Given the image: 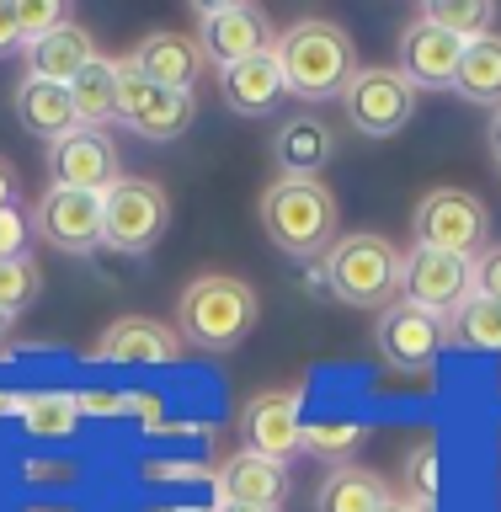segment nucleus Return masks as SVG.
I'll return each instance as SVG.
<instances>
[{"instance_id":"f8f14e48","label":"nucleus","mask_w":501,"mask_h":512,"mask_svg":"<svg viewBox=\"0 0 501 512\" xmlns=\"http://www.w3.org/2000/svg\"><path fill=\"white\" fill-rule=\"evenodd\" d=\"M395 54H400L395 70L406 75L416 91H422V86L427 91H454L459 64H464V43L454 38V32H443V27L422 22V16H411V22L400 27Z\"/></svg>"},{"instance_id":"b1692460","label":"nucleus","mask_w":501,"mask_h":512,"mask_svg":"<svg viewBox=\"0 0 501 512\" xmlns=\"http://www.w3.org/2000/svg\"><path fill=\"white\" fill-rule=\"evenodd\" d=\"M70 102H75V123L102 134V123L118 118V59L96 54L86 70L70 80Z\"/></svg>"},{"instance_id":"f3484780","label":"nucleus","mask_w":501,"mask_h":512,"mask_svg":"<svg viewBox=\"0 0 501 512\" xmlns=\"http://www.w3.org/2000/svg\"><path fill=\"white\" fill-rule=\"evenodd\" d=\"M86 358L91 363H176L182 358V336L150 315H123L96 336Z\"/></svg>"},{"instance_id":"9d476101","label":"nucleus","mask_w":501,"mask_h":512,"mask_svg":"<svg viewBox=\"0 0 501 512\" xmlns=\"http://www.w3.org/2000/svg\"><path fill=\"white\" fill-rule=\"evenodd\" d=\"M198 43L208 64H240V59H256L278 43L272 32V16L262 6H246V0H224V6H198Z\"/></svg>"},{"instance_id":"7c9ffc66","label":"nucleus","mask_w":501,"mask_h":512,"mask_svg":"<svg viewBox=\"0 0 501 512\" xmlns=\"http://www.w3.org/2000/svg\"><path fill=\"white\" fill-rule=\"evenodd\" d=\"M11 6H16V32H22V43H38L54 27L70 22V0H11Z\"/></svg>"},{"instance_id":"c85d7f7f","label":"nucleus","mask_w":501,"mask_h":512,"mask_svg":"<svg viewBox=\"0 0 501 512\" xmlns=\"http://www.w3.org/2000/svg\"><path fill=\"white\" fill-rule=\"evenodd\" d=\"M363 443V422L352 416H326V422H304V448L320 459H342Z\"/></svg>"},{"instance_id":"aec40b11","label":"nucleus","mask_w":501,"mask_h":512,"mask_svg":"<svg viewBox=\"0 0 501 512\" xmlns=\"http://www.w3.org/2000/svg\"><path fill=\"white\" fill-rule=\"evenodd\" d=\"M331 155H336V134L315 118V112H294V118H283L278 134H272V160H278V171L294 176V182H320V171L331 166Z\"/></svg>"},{"instance_id":"72a5a7b5","label":"nucleus","mask_w":501,"mask_h":512,"mask_svg":"<svg viewBox=\"0 0 501 512\" xmlns=\"http://www.w3.org/2000/svg\"><path fill=\"white\" fill-rule=\"evenodd\" d=\"M139 395H123V390H80L75 406L80 416H118V411H134Z\"/></svg>"},{"instance_id":"f257e3e1","label":"nucleus","mask_w":501,"mask_h":512,"mask_svg":"<svg viewBox=\"0 0 501 512\" xmlns=\"http://www.w3.org/2000/svg\"><path fill=\"white\" fill-rule=\"evenodd\" d=\"M272 59L283 70L288 96H299V102H331L358 75V48H352L347 27H336L331 16H299L294 27H283L272 43Z\"/></svg>"},{"instance_id":"423d86ee","label":"nucleus","mask_w":501,"mask_h":512,"mask_svg":"<svg viewBox=\"0 0 501 512\" xmlns=\"http://www.w3.org/2000/svg\"><path fill=\"white\" fill-rule=\"evenodd\" d=\"M342 112L347 123L368 139H390L411 123L416 112V86L395 64H358V75L342 86Z\"/></svg>"},{"instance_id":"4be33fe9","label":"nucleus","mask_w":501,"mask_h":512,"mask_svg":"<svg viewBox=\"0 0 501 512\" xmlns=\"http://www.w3.org/2000/svg\"><path fill=\"white\" fill-rule=\"evenodd\" d=\"M22 54H27V75L54 80V86H70V80L96 59V48H91V32L80 27V22H64V27L48 32V38L27 43Z\"/></svg>"},{"instance_id":"dca6fc26","label":"nucleus","mask_w":501,"mask_h":512,"mask_svg":"<svg viewBox=\"0 0 501 512\" xmlns=\"http://www.w3.org/2000/svg\"><path fill=\"white\" fill-rule=\"evenodd\" d=\"M443 336H448L443 320L427 315V310H416V304H406V299H395L390 310L379 315V352H384V363L406 368V374H416V368H427L432 358H438Z\"/></svg>"},{"instance_id":"0eeeda50","label":"nucleus","mask_w":501,"mask_h":512,"mask_svg":"<svg viewBox=\"0 0 501 512\" xmlns=\"http://www.w3.org/2000/svg\"><path fill=\"white\" fill-rule=\"evenodd\" d=\"M416 246H432V251H454V256H475L486 251L491 240V214L475 192L464 187H432L422 203H416Z\"/></svg>"},{"instance_id":"5701e85b","label":"nucleus","mask_w":501,"mask_h":512,"mask_svg":"<svg viewBox=\"0 0 501 512\" xmlns=\"http://www.w3.org/2000/svg\"><path fill=\"white\" fill-rule=\"evenodd\" d=\"M384 502H390L384 475L363 464H336L315 491V512H384Z\"/></svg>"},{"instance_id":"e433bc0d","label":"nucleus","mask_w":501,"mask_h":512,"mask_svg":"<svg viewBox=\"0 0 501 512\" xmlns=\"http://www.w3.org/2000/svg\"><path fill=\"white\" fill-rule=\"evenodd\" d=\"M384 512H432V502H427V496H411V491H406V496H395V491H390Z\"/></svg>"},{"instance_id":"58836bf2","label":"nucleus","mask_w":501,"mask_h":512,"mask_svg":"<svg viewBox=\"0 0 501 512\" xmlns=\"http://www.w3.org/2000/svg\"><path fill=\"white\" fill-rule=\"evenodd\" d=\"M6 203H16V176H11V166L0 160V208Z\"/></svg>"},{"instance_id":"c756f323","label":"nucleus","mask_w":501,"mask_h":512,"mask_svg":"<svg viewBox=\"0 0 501 512\" xmlns=\"http://www.w3.org/2000/svg\"><path fill=\"white\" fill-rule=\"evenodd\" d=\"M43 288V272L32 256H11V262H0V310L6 315H22L32 299H38Z\"/></svg>"},{"instance_id":"2eb2a0df","label":"nucleus","mask_w":501,"mask_h":512,"mask_svg":"<svg viewBox=\"0 0 501 512\" xmlns=\"http://www.w3.org/2000/svg\"><path fill=\"white\" fill-rule=\"evenodd\" d=\"M48 176H54L48 187H75V192H96L102 198L123 171H118V150H112L107 134L75 128V134L48 144Z\"/></svg>"},{"instance_id":"f03ea898","label":"nucleus","mask_w":501,"mask_h":512,"mask_svg":"<svg viewBox=\"0 0 501 512\" xmlns=\"http://www.w3.org/2000/svg\"><path fill=\"white\" fill-rule=\"evenodd\" d=\"M262 230L283 256L294 262H320L342 230V208H336V192L326 182H294V176H278L262 192Z\"/></svg>"},{"instance_id":"1a4fd4ad","label":"nucleus","mask_w":501,"mask_h":512,"mask_svg":"<svg viewBox=\"0 0 501 512\" xmlns=\"http://www.w3.org/2000/svg\"><path fill=\"white\" fill-rule=\"evenodd\" d=\"M32 235L64 256H91L102 246V198L75 187H48L32 203Z\"/></svg>"},{"instance_id":"2f4dec72","label":"nucleus","mask_w":501,"mask_h":512,"mask_svg":"<svg viewBox=\"0 0 501 512\" xmlns=\"http://www.w3.org/2000/svg\"><path fill=\"white\" fill-rule=\"evenodd\" d=\"M27 240H32V214H22L16 203H6L0 208V262L27 256Z\"/></svg>"},{"instance_id":"a19ab883","label":"nucleus","mask_w":501,"mask_h":512,"mask_svg":"<svg viewBox=\"0 0 501 512\" xmlns=\"http://www.w3.org/2000/svg\"><path fill=\"white\" fill-rule=\"evenodd\" d=\"M219 512H251V507H219Z\"/></svg>"},{"instance_id":"412c9836","label":"nucleus","mask_w":501,"mask_h":512,"mask_svg":"<svg viewBox=\"0 0 501 512\" xmlns=\"http://www.w3.org/2000/svg\"><path fill=\"white\" fill-rule=\"evenodd\" d=\"M11 107H16V123H22L27 134L48 139V144L80 128V123H75L70 86H54V80H38V75H22V86H16Z\"/></svg>"},{"instance_id":"ddd939ff","label":"nucleus","mask_w":501,"mask_h":512,"mask_svg":"<svg viewBox=\"0 0 501 512\" xmlns=\"http://www.w3.org/2000/svg\"><path fill=\"white\" fill-rule=\"evenodd\" d=\"M240 432H246V448L262 459L288 464L304 448V406L299 390H262L256 400H246L240 411Z\"/></svg>"},{"instance_id":"c9c22d12","label":"nucleus","mask_w":501,"mask_h":512,"mask_svg":"<svg viewBox=\"0 0 501 512\" xmlns=\"http://www.w3.org/2000/svg\"><path fill=\"white\" fill-rule=\"evenodd\" d=\"M22 48V32H16V6L11 0H0V59L16 54Z\"/></svg>"},{"instance_id":"4c0bfd02","label":"nucleus","mask_w":501,"mask_h":512,"mask_svg":"<svg viewBox=\"0 0 501 512\" xmlns=\"http://www.w3.org/2000/svg\"><path fill=\"white\" fill-rule=\"evenodd\" d=\"M486 150H491V160L501 166V107H491V123H486Z\"/></svg>"},{"instance_id":"9b49d317","label":"nucleus","mask_w":501,"mask_h":512,"mask_svg":"<svg viewBox=\"0 0 501 512\" xmlns=\"http://www.w3.org/2000/svg\"><path fill=\"white\" fill-rule=\"evenodd\" d=\"M400 294H406V304H416V310H427L438 320L454 315L470 299V256L411 246L406 267H400Z\"/></svg>"},{"instance_id":"7ed1b4c3","label":"nucleus","mask_w":501,"mask_h":512,"mask_svg":"<svg viewBox=\"0 0 501 512\" xmlns=\"http://www.w3.org/2000/svg\"><path fill=\"white\" fill-rule=\"evenodd\" d=\"M256 326V288L235 272H203L176 294V336L198 352H230Z\"/></svg>"},{"instance_id":"20e7f679","label":"nucleus","mask_w":501,"mask_h":512,"mask_svg":"<svg viewBox=\"0 0 501 512\" xmlns=\"http://www.w3.org/2000/svg\"><path fill=\"white\" fill-rule=\"evenodd\" d=\"M400 267L406 251L379 230H352L326 251V288L352 310H390L400 294Z\"/></svg>"},{"instance_id":"473e14b6","label":"nucleus","mask_w":501,"mask_h":512,"mask_svg":"<svg viewBox=\"0 0 501 512\" xmlns=\"http://www.w3.org/2000/svg\"><path fill=\"white\" fill-rule=\"evenodd\" d=\"M470 294H486L501 304V246H486L470 262Z\"/></svg>"},{"instance_id":"393cba45","label":"nucleus","mask_w":501,"mask_h":512,"mask_svg":"<svg viewBox=\"0 0 501 512\" xmlns=\"http://www.w3.org/2000/svg\"><path fill=\"white\" fill-rule=\"evenodd\" d=\"M454 91L475 107H501V32H486V38L464 43V64Z\"/></svg>"},{"instance_id":"4468645a","label":"nucleus","mask_w":501,"mask_h":512,"mask_svg":"<svg viewBox=\"0 0 501 512\" xmlns=\"http://www.w3.org/2000/svg\"><path fill=\"white\" fill-rule=\"evenodd\" d=\"M128 64H134V70L150 80V86H160V91H192L203 80V70H208V54H203L198 32L160 27V32H144V38L134 43Z\"/></svg>"},{"instance_id":"a211bd4d","label":"nucleus","mask_w":501,"mask_h":512,"mask_svg":"<svg viewBox=\"0 0 501 512\" xmlns=\"http://www.w3.org/2000/svg\"><path fill=\"white\" fill-rule=\"evenodd\" d=\"M219 496L224 507H251V512H278L283 496H288V464L278 459H262L251 448H240L219 464Z\"/></svg>"},{"instance_id":"bb28decb","label":"nucleus","mask_w":501,"mask_h":512,"mask_svg":"<svg viewBox=\"0 0 501 512\" xmlns=\"http://www.w3.org/2000/svg\"><path fill=\"white\" fill-rule=\"evenodd\" d=\"M422 22L454 32L459 43H475V38H486V32H496V6L491 0H427Z\"/></svg>"},{"instance_id":"6e6552de","label":"nucleus","mask_w":501,"mask_h":512,"mask_svg":"<svg viewBox=\"0 0 501 512\" xmlns=\"http://www.w3.org/2000/svg\"><path fill=\"white\" fill-rule=\"evenodd\" d=\"M192 118H198L192 91H160L128 59H118V123H128L144 139H182Z\"/></svg>"},{"instance_id":"f704fd0d","label":"nucleus","mask_w":501,"mask_h":512,"mask_svg":"<svg viewBox=\"0 0 501 512\" xmlns=\"http://www.w3.org/2000/svg\"><path fill=\"white\" fill-rule=\"evenodd\" d=\"M432 470H438V454H432V443H427L411 454V496H427L432 502V491H438V475Z\"/></svg>"},{"instance_id":"ea45409f","label":"nucleus","mask_w":501,"mask_h":512,"mask_svg":"<svg viewBox=\"0 0 501 512\" xmlns=\"http://www.w3.org/2000/svg\"><path fill=\"white\" fill-rule=\"evenodd\" d=\"M11 320H16V315H6V310H0V342L11 336Z\"/></svg>"},{"instance_id":"a878e982","label":"nucleus","mask_w":501,"mask_h":512,"mask_svg":"<svg viewBox=\"0 0 501 512\" xmlns=\"http://www.w3.org/2000/svg\"><path fill=\"white\" fill-rule=\"evenodd\" d=\"M16 416H22L27 438H38V443H59L80 427V406L70 390H32L16 400Z\"/></svg>"},{"instance_id":"6ab92c4d","label":"nucleus","mask_w":501,"mask_h":512,"mask_svg":"<svg viewBox=\"0 0 501 512\" xmlns=\"http://www.w3.org/2000/svg\"><path fill=\"white\" fill-rule=\"evenodd\" d=\"M219 96L224 107L240 112V118H267V112H278L288 102V86H283V70L278 59L256 54V59H240V64H224L219 70Z\"/></svg>"},{"instance_id":"cd10ccee","label":"nucleus","mask_w":501,"mask_h":512,"mask_svg":"<svg viewBox=\"0 0 501 512\" xmlns=\"http://www.w3.org/2000/svg\"><path fill=\"white\" fill-rule=\"evenodd\" d=\"M454 342L470 347V352H501V304L486 294H470L454 310Z\"/></svg>"},{"instance_id":"39448f33","label":"nucleus","mask_w":501,"mask_h":512,"mask_svg":"<svg viewBox=\"0 0 501 512\" xmlns=\"http://www.w3.org/2000/svg\"><path fill=\"white\" fill-rule=\"evenodd\" d=\"M171 224L166 187L144 182V176H118L102 192V246L118 256H144Z\"/></svg>"}]
</instances>
